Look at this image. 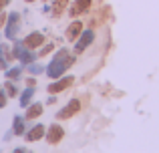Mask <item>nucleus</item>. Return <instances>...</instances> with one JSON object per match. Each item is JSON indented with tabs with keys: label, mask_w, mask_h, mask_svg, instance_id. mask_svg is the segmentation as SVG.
Instances as JSON below:
<instances>
[{
	"label": "nucleus",
	"mask_w": 159,
	"mask_h": 153,
	"mask_svg": "<svg viewBox=\"0 0 159 153\" xmlns=\"http://www.w3.org/2000/svg\"><path fill=\"white\" fill-rule=\"evenodd\" d=\"M73 63H75V59L69 55V51H66V48H61V51L52 56V61L48 63V67L44 69V71H47L48 79H58V77H62V73Z\"/></svg>",
	"instance_id": "f257e3e1"
},
{
	"label": "nucleus",
	"mask_w": 159,
	"mask_h": 153,
	"mask_svg": "<svg viewBox=\"0 0 159 153\" xmlns=\"http://www.w3.org/2000/svg\"><path fill=\"white\" fill-rule=\"evenodd\" d=\"M26 2H28V4H30V2H34V0H26Z\"/></svg>",
	"instance_id": "a878e982"
},
{
	"label": "nucleus",
	"mask_w": 159,
	"mask_h": 153,
	"mask_svg": "<svg viewBox=\"0 0 159 153\" xmlns=\"http://www.w3.org/2000/svg\"><path fill=\"white\" fill-rule=\"evenodd\" d=\"M69 8V0H52L51 4V14L54 18H58V16L65 14V10Z\"/></svg>",
	"instance_id": "f8f14e48"
},
{
	"label": "nucleus",
	"mask_w": 159,
	"mask_h": 153,
	"mask_svg": "<svg viewBox=\"0 0 159 153\" xmlns=\"http://www.w3.org/2000/svg\"><path fill=\"white\" fill-rule=\"evenodd\" d=\"M26 69H28V73H30V75H40V73L44 71L43 65H39V63H30V65H26Z\"/></svg>",
	"instance_id": "a211bd4d"
},
{
	"label": "nucleus",
	"mask_w": 159,
	"mask_h": 153,
	"mask_svg": "<svg viewBox=\"0 0 159 153\" xmlns=\"http://www.w3.org/2000/svg\"><path fill=\"white\" fill-rule=\"evenodd\" d=\"M44 133H47V125H34V127H30V129L24 133V139H26L28 143H34V141H40V139L44 137Z\"/></svg>",
	"instance_id": "1a4fd4ad"
},
{
	"label": "nucleus",
	"mask_w": 159,
	"mask_h": 153,
	"mask_svg": "<svg viewBox=\"0 0 159 153\" xmlns=\"http://www.w3.org/2000/svg\"><path fill=\"white\" fill-rule=\"evenodd\" d=\"M83 32V20H73V22L66 26V40L69 43H75V40L79 38V34Z\"/></svg>",
	"instance_id": "9b49d317"
},
{
	"label": "nucleus",
	"mask_w": 159,
	"mask_h": 153,
	"mask_svg": "<svg viewBox=\"0 0 159 153\" xmlns=\"http://www.w3.org/2000/svg\"><path fill=\"white\" fill-rule=\"evenodd\" d=\"M47 103H48V105H54V103H57V97H54V95H52V97H51V95H48Z\"/></svg>",
	"instance_id": "393cba45"
},
{
	"label": "nucleus",
	"mask_w": 159,
	"mask_h": 153,
	"mask_svg": "<svg viewBox=\"0 0 159 153\" xmlns=\"http://www.w3.org/2000/svg\"><path fill=\"white\" fill-rule=\"evenodd\" d=\"M44 137H47V141L51 143V145H58V143L62 141V137H65V129H62L58 123H52V125L47 129Z\"/></svg>",
	"instance_id": "39448f33"
},
{
	"label": "nucleus",
	"mask_w": 159,
	"mask_h": 153,
	"mask_svg": "<svg viewBox=\"0 0 159 153\" xmlns=\"http://www.w3.org/2000/svg\"><path fill=\"white\" fill-rule=\"evenodd\" d=\"M43 115V103H32V105H28L26 107V115H24V119H28V121H32V119H36V117H40Z\"/></svg>",
	"instance_id": "ddd939ff"
},
{
	"label": "nucleus",
	"mask_w": 159,
	"mask_h": 153,
	"mask_svg": "<svg viewBox=\"0 0 159 153\" xmlns=\"http://www.w3.org/2000/svg\"><path fill=\"white\" fill-rule=\"evenodd\" d=\"M91 4H93V0H75V4L69 8V16H73V18L81 16L83 12H87L91 8Z\"/></svg>",
	"instance_id": "9d476101"
},
{
	"label": "nucleus",
	"mask_w": 159,
	"mask_h": 153,
	"mask_svg": "<svg viewBox=\"0 0 159 153\" xmlns=\"http://www.w3.org/2000/svg\"><path fill=\"white\" fill-rule=\"evenodd\" d=\"M79 111H81V101H79V99H70V101L57 113V117L58 119H70V117H75Z\"/></svg>",
	"instance_id": "20e7f679"
},
{
	"label": "nucleus",
	"mask_w": 159,
	"mask_h": 153,
	"mask_svg": "<svg viewBox=\"0 0 159 153\" xmlns=\"http://www.w3.org/2000/svg\"><path fill=\"white\" fill-rule=\"evenodd\" d=\"M75 83V77H65V79H61L58 77V81H54V83H51V85L47 87V91L51 95H57V93H62L65 89H69L70 85Z\"/></svg>",
	"instance_id": "0eeeda50"
},
{
	"label": "nucleus",
	"mask_w": 159,
	"mask_h": 153,
	"mask_svg": "<svg viewBox=\"0 0 159 153\" xmlns=\"http://www.w3.org/2000/svg\"><path fill=\"white\" fill-rule=\"evenodd\" d=\"M6 101H8V95H6V91H4V87H0V109L6 107Z\"/></svg>",
	"instance_id": "412c9836"
},
{
	"label": "nucleus",
	"mask_w": 159,
	"mask_h": 153,
	"mask_svg": "<svg viewBox=\"0 0 159 153\" xmlns=\"http://www.w3.org/2000/svg\"><path fill=\"white\" fill-rule=\"evenodd\" d=\"M32 95H34V87H26V89L22 91V95H20V99H18L20 107H24V109H26V107L30 105V99H32Z\"/></svg>",
	"instance_id": "2eb2a0df"
},
{
	"label": "nucleus",
	"mask_w": 159,
	"mask_h": 153,
	"mask_svg": "<svg viewBox=\"0 0 159 153\" xmlns=\"http://www.w3.org/2000/svg\"><path fill=\"white\" fill-rule=\"evenodd\" d=\"M6 79H10V81H16V79H20L22 75V67H12V69H6Z\"/></svg>",
	"instance_id": "dca6fc26"
},
{
	"label": "nucleus",
	"mask_w": 159,
	"mask_h": 153,
	"mask_svg": "<svg viewBox=\"0 0 159 153\" xmlns=\"http://www.w3.org/2000/svg\"><path fill=\"white\" fill-rule=\"evenodd\" d=\"M26 87H36V79H26Z\"/></svg>",
	"instance_id": "b1692460"
},
{
	"label": "nucleus",
	"mask_w": 159,
	"mask_h": 153,
	"mask_svg": "<svg viewBox=\"0 0 159 153\" xmlns=\"http://www.w3.org/2000/svg\"><path fill=\"white\" fill-rule=\"evenodd\" d=\"M22 43H24V47H26V48L36 51L39 47H43V44H44V34H43V32H30L28 36H24V38H22Z\"/></svg>",
	"instance_id": "6e6552de"
},
{
	"label": "nucleus",
	"mask_w": 159,
	"mask_h": 153,
	"mask_svg": "<svg viewBox=\"0 0 159 153\" xmlns=\"http://www.w3.org/2000/svg\"><path fill=\"white\" fill-rule=\"evenodd\" d=\"M93 40H95V32L91 30V28H89V30H85V28H83V32L79 34V38H77L75 52H83L87 47H91V43H93Z\"/></svg>",
	"instance_id": "423d86ee"
},
{
	"label": "nucleus",
	"mask_w": 159,
	"mask_h": 153,
	"mask_svg": "<svg viewBox=\"0 0 159 153\" xmlns=\"http://www.w3.org/2000/svg\"><path fill=\"white\" fill-rule=\"evenodd\" d=\"M10 2H12V0H0V12H2L4 8H6L8 4H10Z\"/></svg>",
	"instance_id": "5701e85b"
},
{
	"label": "nucleus",
	"mask_w": 159,
	"mask_h": 153,
	"mask_svg": "<svg viewBox=\"0 0 159 153\" xmlns=\"http://www.w3.org/2000/svg\"><path fill=\"white\" fill-rule=\"evenodd\" d=\"M0 40H2V36H0ZM8 69V63H6V56H4V44L0 43V71H6Z\"/></svg>",
	"instance_id": "6ab92c4d"
},
{
	"label": "nucleus",
	"mask_w": 159,
	"mask_h": 153,
	"mask_svg": "<svg viewBox=\"0 0 159 153\" xmlns=\"http://www.w3.org/2000/svg\"><path fill=\"white\" fill-rule=\"evenodd\" d=\"M12 56H14V59H18L20 63H22L24 67H26V65L34 63L39 55H36V52L32 51V48H26V47H24L22 40H16V43L12 44Z\"/></svg>",
	"instance_id": "f03ea898"
},
{
	"label": "nucleus",
	"mask_w": 159,
	"mask_h": 153,
	"mask_svg": "<svg viewBox=\"0 0 159 153\" xmlns=\"http://www.w3.org/2000/svg\"><path fill=\"white\" fill-rule=\"evenodd\" d=\"M2 87H4V91H6V95H8V97H18V89L14 87V83H12L10 79H8V81L4 83Z\"/></svg>",
	"instance_id": "f3484780"
},
{
	"label": "nucleus",
	"mask_w": 159,
	"mask_h": 153,
	"mask_svg": "<svg viewBox=\"0 0 159 153\" xmlns=\"http://www.w3.org/2000/svg\"><path fill=\"white\" fill-rule=\"evenodd\" d=\"M24 133H26V127H24V119L16 115L14 121H12V135H16V137H22Z\"/></svg>",
	"instance_id": "4468645a"
},
{
	"label": "nucleus",
	"mask_w": 159,
	"mask_h": 153,
	"mask_svg": "<svg viewBox=\"0 0 159 153\" xmlns=\"http://www.w3.org/2000/svg\"><path fill=\"white\" fill-rule=\"evenodd\" d=\"M52 48H54V44H52V43H48V44H43V48H40V51L36 52V55H39V56H47L48 52L52 51Z\"/></svg>",
	"instance_id": "aec40b11"
},
{
	"label": "nucleus",
	"mask_w": 159,
	"mask_h": 153,
	"mask_svg": "<svg viewBox=\"0 0 159 153\" xmlns=\"http://www.w3.org/2000/svg\"><path fill=\"white\" fill-rule=\"evenodd\" d=\"M18 28H20V14L18 12H10L6 24H4V36L8 40H14L18 36Z\"/></svg>",
	"instance_id": "7ed1b4c3"
},
{
	"label": "nucleus",
	"mask_w": 159,
	"mask_h": 153,
	"mask_svg": "<svg viewBox=\"0 0 159 153\" xmlns=\"http://www.w3.org/2000/svg\"><path fill=\"white\" fill-rule=\"evenodd\" d=\"M6 20H8V14H6V12H0V30H2V28H4V24H6Z\"/></svg>",
	"instance_id": "4be33fe9"
}]
</instances>
